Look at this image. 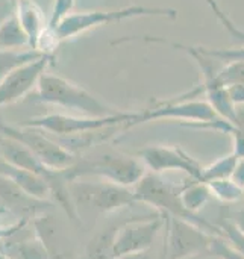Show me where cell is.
I'll use <instances>...</instances> for the list:
<instances>
[{
    "mask_svg": "<svg viewBox=\"0 0 244 259\" xmlns=\"http://www.w3.org/2000/svg\"><path fill=\"white\" fill-rule=\"evenodd\" d=\"M217 118L220 117L214 112V109L207 100H193L190 97H181L166 103H159L156 106L146 108L144 111L134 112L132 118L123 127L131 129L134 126L158 120H184L190 121L188 126L194 127L214 121Z\"/></svg>",
    "mask_w": 244,
    "mask_h": 259,
    "instance_id": "7",
    "label": "cell"
},
{
    "mask_svg": "<svg viewBox=\"0 0 244 259\" xmlns=\"http://www.w3.org/2000/svg\"><path fill=\"white\" fill-rule=\"evenodd\" d=\"M210 197H211V193L207 184L204 182L191 179L190 184L181 187V200L190 212L197 214L208 203Z\"/></svg>",
    "mask_w": 244,
    "mask_h": 259,
    "instance_id": "18",
    "label": "cell"
},
{
    "mask_svg": "<svg viewBox=\"0 0 244 259\" xmlns=\"http://www.w3.org/2000/svg\"><path fill=\"white\" fill-rule=\"evenodd\" d=\"M0 259H11V258H8L5 253H2V252H0Z\"/></svg>",
    "mask_w": 244,
    "mask_h": 259,
    "instance_id": "35",
    "label": "cell"
},
{
    "mask_svg": "<svg viewBox=\"0 0 244 259\" xmlns=\"http://www.w3.org/2000/svg\"><path fill=\"white\" fill-rule=\"evenodd\" d=\"M219 79L225 87L244 85V62H228L222 70H219Z\"/></svg>",
    "mask_w": 244,
    "mask_h": 259,
    "instance_id": "24",
    "label": "cell"
},
{
    "mask_svg": "<svg viewBox=\"0 0 244 259\" xmlns=\"http://www.w3.org/2000/svg\"><path fill=\"white\" fill-rule=\"evenodd\" d=\"M228 91L235 106L244 105V85H231L228 87Z\"/></svg>",
    "mask_w": 244,
    "mask_h": 259,
    "instance_id": "30",
    "label": "cell"
},
{
    "mask_svg": "<svg viewBox=\"0 0 244 259\" xmlns=\"http://www.w3.org/2000/svg\"><path fill=\"white\" fill-rule=\"evenodd\" d=\"M161 259H167V255H166V250L162 249V256H161Z\"/></svg>",
    "mask_w": 244,
    "mask_h": 259,
    "instance_id": "36",
    "label": "cell"
},
{
    "mask_svg": "<svg viewBox=\"0 0 244 259\" xmlns=\"http://www.w3.org/2000/svg\"><path fill=\"white\" fill-rule=\"evenodd\" d=\"M199 50L207 58L217 59V61H223L226 64L228 62H235V61L244 62V46H241V47H234V49H207V47H199Z\"/></svg>",
    "mask_w": 244,
    "mask_h": 259,
    "instance_id": "25",
    "label": "cell"
},
{
    "mask_svg": "<svg viewBox=\"0 0 244 259\" xmlns=\"http://www.w3.org/2000/svg\"><path fill=\"white\" fill-rule=\"evenodd\" d=\"M74 2L76 0H53V8H52V15L49 18V26L56 29L58 24L68 15L73 12L74 8Z\"/></svg>",
    "mask_w": 244,
    "mask_h": 259,
    "instance_id": "28",
    "label": "cell"
},
{
    "mask_svg": "<svg viewBox=\"0 0 244 259\" xmlns=\"http://www.w3.org/2000/svg\"><path fill=\"white\" fill-rule=\"evenodd\" d=\"M205 2L210 5V8L213 9L214 15L219 18V21L223 24V27H225L234 38H237L238 41L244 42V30L243 29H240V27L231 20V17L222 9V6L219 5V2H217V0H205Z\"/></svg>",
    "mask_w": 244,
    "mask_h": 259,
    "instance_id": "26",
    "label": "cell"
},
{
    "mask_svg": "<svg viewBox=\"0 0 244 259\" xmlns=\"http://www.w3.org/2000/svg\"><path fill=\"white\" fill-rule=\"evenodd\" d=\"M0 2H2V0H0ZM12 2H15V0H12Z\"/></svg>",
    "mask_w": 244,
    "mask_h": 259,
    "instance_id": "37",
    "label": "cell"
},
{
    "mask_svg": "<svg viewBox=\"0 0 244 259\" xmlns=\"http://www.w3.org/2000/svg\"><path fill=\"white\" fill-rule=\"evenodd\" d=\"M173 47H176V49L184 50L185 53H188L196 61V64L199 65L200 73H202V79H204L200 88H202V93L207 94V102L214 109V112L220 118L232 123L234 126L241 127L240 126V121H238L237 106L231 100L228 87H225L222 83V80L219 79V71L216 70L214 64H213V59L207 58L199 50L197 46H185V44H176V42H173Z\"/></svg>",
    "mask_w": 244,
    "mask_h": 259,
    "instance_id": "8",
    "label": "cell"
},
{
    "mask_svg": "<svg viewBox=\"0 0 244 259\" xmlns=\"http://www.w3.org/2000/svg\"><path fill=\"white\" fill-rule=\"evenodd\" d=\"M134 112H115L105 117H90V115H68V114H49L32 117L21 123V126L38 129L44 134H53L59 137H74L91 132H102L115 126H125Z\"/></svg>",
    "mask_w": 244,
    "mask_h": 259,
    "instance_id": "5",
    "label": "cell"
},
{
    "mask_svg": "<svg viewBox=\"0 0 244 259\" xmlns=\"http://www.w3.org/2000/svg\"><path fill=\"white\" fill-rule=\"evenodd\" d=\"M0 49H6V50L30 49L29 36L23 30L14 12L8 14L0 21Z\"/></svg>",
    "mask_w": 244,
    "mask_h": 259,
    "instance_id": "16",
    "label": "cell"
},
{
    "mask_svg": "<svg viewBox=\"0 0 244 259\" xmlns=\"http://www.w3.org/2000/svg\"><path fill=\"white\" fill-rule=\"evenodd\" d=\"M146 173L147 168L140 158L109 153L90 159H77L73 167L62 171L65 181H74L82 176H96L105 179L106 182L131 188L135 187Z\"/></svg>",
    "mask_w": 244,
    "mask_h": 259,
    "instance_id": "4",
    "label": "cell"
},
{
    "mask_svg": "<svg viewBox=\"0 0 244 259\" xmlns=\"http://www.w3.org/2000/svg\"><path fill=\"white\" fill-rule=\"evenodd\" d=\"M15 17L18 23L21 24L23 30L29 36L30 49H33V44L41 33V30L47 26L44 14L41 8L33 0H15Z\"/></svg>",
    "mask_w": 244,
    "mask_h": 259,
    "instance_id": "15",
    "label": "cell"
},
{
    "mask_svg": "<svg viewBox=\"0 0 244 259\" xmlns=\"http://www.w3.org/2000/svg\"><path fill=\"white\" fill-rule=\"evenodd\" d=\"M43 56L33 49H20V50H6L0 49V80L8 76L12 70L38 59Z\"/></svg>",
    "mask_w": 244,
    "mask_h": 259,
    "instance_id": "19",
    "label": "cell"
},
{
    "mask_svg": "<svg viewBox=\"0 0 244 259\" xmlns=\"http://www.w3.org/2000/svg\"><path fill=\"white\" fill-rule=\"evenodd\" d=\"M0 175L5 176L6 179H9L26 196H29L38 202H44L52 197V190H50L49 182L44 178H41L32 171L12 167L0 159Z\"/></svg>",
    "mask_w": 244,
    "mask_h": 259,
    "instance_id": "14",
    "label": "cell"
},
{
    "mask_svg": "<svg viewBox=\"0 0 244 259\" xmlns=\"http://www.w3.org/2000/svg\"><path fill=\"white\" fill-rule=\"evenodd\" d=\"M115 259H152L149 255V250L147 252H138V253H129V255H123V256H118Z\"/></svg>",
    "mask_w": 244,
    "mask_h": 259,
    "instance_id": "33",
    "label": "cell"
},
{
    "mask_svg": "<svg viewBox=\"0 0 244 259\" xmlns=\"http://www.w3.org/2000/svg\"><path fill=\"white\" fill-rule=\"evenodd\" d=\"M231 179H232L238 187H241L244 190V158H238L237 165H235V168H234V173H232Z\"/></svg>",
    "mask_w": 244,
    "mask_h": 259,
    "instance_id": "31",
    "label": "cell"
},
{
    "mask_svg": "<svg viewBox=\"0 0 244 259\" xmlns=\"http://www.w3.org/2000/svg\"><path fill=\"white\" fill-rule=\"evenodd\" d=\"M0 252L11 259H50L47 247L39 240L11 241V237L0 243Z\"/></svg>",
    "mask_w": 244,
    "mask_h": 259,
    "instance_id": "17",
    "label": "cell"
},
{
    "mask_svg": "<svg viewBox=\"0 0 244 259\" xmlns=\"http://www.w3.org/2000/svg\"><path fill=\"white\" fill-rule=\"evenodd\" d=\"M207 255L219 259H244V255H241L235 247H232L223 237H216V235H213L210 240Z\"/></svg>",
    "mask_w": 244,
    "mask_h": 259,
    "instance_id": "22",
    "label": "cell"
},
{
    "mask_svg": "<svg viewBox=\"0 0 244 259\" xmlns=\"http://www.w3.org/2000/svg\"><path fill=\"white\" fill-rule=\"evenodd\" d=\"M73 191L79 200L87 202L100 212H111L137 203L131 187H123L106 181L100 184L76 182L73 185Z\"/></svg>",
    "mask_w": 244,
    "mask_h": 259,
    "instance_id": "12",
    "label": "cell"
},
{
    "mask_svg": "<svg viewBox=\"0 0 244 259\" xmlns=\"http://www.w3.org/2000/svg\"><path fill=\"white\" fill-rule=\"evenodd\" d=\"M166 237L162 249L167 259H188L208 252L210 240L213 235L200 228L187 223L179 219H173L164 214Z\"/></svg>",
    "mask_w": 244,
    "mask_h": 259,
    "instance_id": "9",
    "label": "cell"
},
{
    "mask_svg": "<svg viewBox=\"0 0 244 259\" xmlns=\"http://www.w3.org/2000/svg\"><path fill=\"white\" fill-rule=\"evenodd\" d=\"M8 14H11V12H0V21H2V20H3V18L8 15Z\"/></svg>",
    "mask_w": 244,
    "mask_h": 259,
    "instance_id": "34",
    "label": "cell"
},
{
    "mask_svg": "<svg viewBox=\"0 0 244 259\" xmlns=\"http://www.w3.org/2000/svg\"><path fill=\"white\" fill-rule=\"evenodd\" d=\"M140 161L152 173H164L170 170L184 171L190 179L199 181L202 167L193 156L175 146H147L138 152Z\"/></svg>",
    "mask_w": 244,
    "mask_h": 259,
    "instance_id": "11",
    "label": "cell"
},
{
    "mask_svg": "<svg viewBox=\"0 0 244 259\" xmlns=\"http://www.w3.org/2000/svg\"><path fill=\"white\" fill-rule=\"evenodd\" d=\"M207 187L216 199L223 203H237L244 199V190L238 187L231 178L229 179H216L207 182Z\"/></svg>",
    "mask_w": 244,
    "mask_h": 259,
    "instance_id": "21",
    "label": "cell"
},
{
    "mask_svg": "<svg viewBox=\"0 0 244 259\" xmlns=\"http://www.w3.org/2000/svg\"><path fill=\"white\" fill-rule=\"evenodd\" d=\"M138 17H166L169 20L178 18V11L173 8H158V6H144V5H131L114 9H99V11H84L68 14L56 27L58 36L61 41L74 38L88 30L117 24L131 18Z\"/></svg>",
    "mask_w": 244,
    "mask_h": 259,
    "instance_id": "3",
    "label": "cell"
},
{
    "mask_svg": "<svg viewBox=\"0 0 244 259\" xmlns=\"http://www.w3.org/2000/svg\"><path fill=\"white\" fill-rule=\"evenodd\" d=\"M24 225H26V220H20L17 223H12V225L11 223L9 225H0V243L9 237L17 235L24 228Z\"/></svg>",
    "mask_w": 244,
    "mask_h": 259,
    "instance_id": "29",
    "label": "cell"
},
{
    "mask_svg": "<svg viewBox=\"0 0 244 259\" xmlns=\"http://www.w3.org/2000/svg\"><path fill=\"white\" fill-rule=\"evenodd\" d=\"M61 39L58 36L56 29L50 27L49 24L41 30V33L38 35L35 44H33V50H36L41 55H47L52 56V53L55 52V49L59 46Z\"/></svg>",
    "mask_w": 244,
    "mask_h": 259,
    "instance_id": "23",
    "label": "cell"
},
{
    "mask_svg": "<svg viewBox=\"0 0 244 259\" xmlns=\"http://www.w3.org/2000/svg\"><path fill=\"white\" fill-rule=\"evenodd\" d=\"M164 214L158 212L156 217H152L150 220L134 222L114 229L111 259L129 253L147 252L152 247L159 229L164 226Z\"/></svg>",
    "mask_w": 244,
    "mask_h": 259,
    "instance_id": "10",
    "label": "cell"
},
{
    "mask_svg": "<svg viewBox=\"0 0 244 259\" xmlns=\"http://www.w3.org/2000/svg\"><path fill=\"white\" fill-rule=\"evenodd\" d=\"M237 161H238V158L234 153H231V155H226V156L211 162L207 167H202L199 182L207 184V182L216 181V179H229L234 173Z\"/></svg>",
    "mask_w": 244,
    "mask_h": 259,
    "instance_id": "20",
    "label": "cell"
},
{
    "mask_svg": "<svg viewBox=\"0 0 244 259\" xmlns=\"http://www.w3.org/2000/svg\"><path fill=\"white\" fill-rule=\"evenodd\" d=\"M228 220H231L241 232L244 234V209L243 211H235V212H232L231 215H228L226 217Z\"/></svg>",
    "mask_w": 244,
    "mask_h": 259,
    "instance_id": "32",
    "label": "cell"
},
{
    "mask_svg": "<svg viewBox=\"0 0 244 259\" xmlns=\"http://www.w3.org/2000/svg\"><path fill=\"white\" fill-rule=\"evenodd\" d=\"M0 135L12 138L20 144L26 146L46 167H49L53 171H64L73 167L74 162L77 161L76 155L71 150L47 138V135L38 129L26 127L21 124L9 126L0 121Z\"/></svg>",
    "mask_w": 244,
    "mask_h": 259,
    "instance_id": "6",
    "label": "cell"
},
{
    "mask_svg": "<svg viewBox=\"0 0 244 259\" xmlns=\"http://www.w3.org/2000/svg\"><path fill=\"white\" fill-rule=\"evenodd\" d=\"M132 190L137 202H144L156 208L161 214L191 223L200 228L202 231L208 232L210 235L223 237L219 226H214L208 220L199 217L197 214L190 212L181 200V187L167 182L161 175L147 171L140 179V182L135 187H132Z\"/></svg>",
    "mask_w": 244,
    "mask_h": 259,
    "instance_id": "1",
    "label": "cell"
},
{
    "mask_svg": "<svg viewBox=\"0 0 244 259\" xmlns=\"http://www.w3.org/2000/svg\"><path fill=\"white\" fill-rule=\"evenodd\" d=\"M52 56L43 55L5 76L0 80V108L26 97L33 88H36L41 74L47 71Z\"/></svg>",
    "mask_w": 244,
    "mask_h": 259,
    "instance_id": "13",
    "label": "cell"
},
{
    "mask_svg": "<svg viewBox=\"0 0 244 259\" xmlns=\"http://www.w3.org/2000/svg\"><path fill=\"white\" fill-rule=\"evenodd\" d=\"M222 234H223V238L232 246L235 247L241 255H244V234L228 219H223L219 225Z\"/></svg>",
    "mask_w": 244,
    "mask_h": 259,
    "instance_id": "27",
    "label": "cell"
},
{
    "mask_svg": "<svg viewBox=\"0 0 244 259\" xmlns=\"http://www.w3.org/2000/svg\"><path fill=\"white\" fill-rule=\"evenodd\" d=\"M36 99L77 115L105 117L117 112L80 85L49 71H44L36 83Z\"/></svg>",
    "mask_w": 244,
    "mask_h": 259,
    "instance_id": "2",
    "label": "cell"
}]
</instances>
